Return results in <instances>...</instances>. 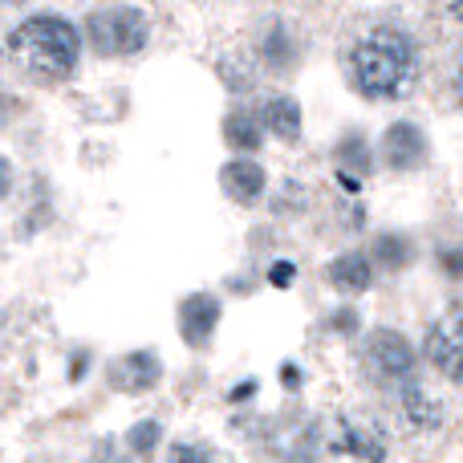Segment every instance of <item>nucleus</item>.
<instances>
[{"mask_svg":"<svg viewBox=\"0 0 463 463\" xmlns=\"http://www.w3.org/2000/svg\"><path fill=\"white\" fill-rule=\"evenodd\" d=\"M350 81L366 102H399L419 86V45L399 24H374L350 53Z\"/></svg>","mask_w":463,"mask_h":463,"instance_id":"1","label":"nucleus"},{"mask_svg":"<svg viewBox=\"0 0 463 463\" xmlns=\"http://www.w3.org/2000/svg\"><path fill=\"white\" fill-rule=\"evenodd\" d=\"M8 57L37 81H61L78 70L81 37L65 16H29L8 33Z\"/></svg>","mask_w":463,"mask_h":463,"instance_id":"2","label":"nucleus"},{"mask_svg":"<svg viewBox=\"0 0 463 463\" xmlns=\"http://www.w3.org/2000/svg\"><path fill=\"white\" fill-rule=\"evenodd\" d=\"M86 37L90 49L102 57H130L151 41V24L138 8L118 5V8H98L86 21Z\"/></svg>","mask_w":463,"mask_h":463,"instance_id":"3","label":"nucleus"},{"mask_svg":"<svg viewBox=\"0 0 463 463\" xmlns=\"http://www.w3.org/2000/svg\"><path fill=\"white\" fill-rule=\"evenodd\" d=\"M423 354L443 378L463 383V309H451L431 321L423 337Z\"/></svg>","mask_w":463,"mask_h":463,"instance_id":"4","label":"nucleus"},{"mask_svg":"<svg viewBox=\"0 0 463 463\" xmlns=\"http://www.w3.org/2000/svg\"><path fill=\"white\" fill-rule=\"evenodd\" d=\"M366 366L374 370V378H383V383H407V378L415 374V350H411V342L402 334L383 329V334H374L366 345Z\"/></svg>","mask_w":463,"mask_h":463,"instance_id":"5","label":"nucleus"},{"mask_svg":"<svg viewBox=\"0 0 463 463\" xmlns=\"http://www.w3.org/2000/svg\"><path fill=\"white\" fill-rule=\"evenodd\" d=\"M423 159H427V138L415 122H394L383 135V163L391 171L407 175V171L423 167Z\"/></svg>","mask_w":463,"mask_h":463,"instance_id":"6","label":"nucleus"},{"mask_svg":"<svg viewBox=\"0 0 463 463\" xmlns=\"http://www.w3.org/2000/svg\"><path fill=\"white\" fill-rule=\"evenodd\" d=\"M163 366H159V354L151 350H135L127 358H118L110 366V386L122 394H146L155 383H159Z\"/></svg>","mask_w":463,"mask_h":463,"instance_id":"7","label":"nucleus"},{"mask_svg":"<svg viewBox=\"0 0 463 463\" xmlns=\"http://www.w3.org/2000/svg\"><path fill=\"white\" fill-rule=\"evenodd\" d=\"M220 326V301L212 293H192L179 305V334L187 345H208V337Z\"/></svg>","mask_w":463,"mask_h":463,"instance_id":"8","label":"nucleus"},{"mask_svg":"<svg viewBox=\"0 0 463 463\" xmlns=\"http://www.w3.org/2000/svg\"><path fill=\"white\" fill-rule=\"evenodd\" d=\"M334 456H350V459H383L386 456V443L378 435L374 423L366 419H345L342 431L334 439Z\"/></svg>","mask_w":463,"mask_h":463,"instance_id":"9","label":"nucleus"},{"mask_svg":"<svg viewBox=\"0 0 463 463\" xmlns=\"http://www.w3.org/2000/svg\"><path fill=\"white\" fill-rule=\"evenodd\" d=\"M220 187L232 203H252L264 192V167L252 159H232L220 167Z\"/></svg>","mask_w":463,"mask_h":463,"instance_id":"10","label":"nucleus"},{"mask_svg":"<svg viewBox=\"0 0 463 463\" xmlns=\"http://www.w3.org/2000/svg\"><path fill=\"white\" fill-rule=\"evenodd\" d=\"M329 285L342 297H358L374 285V272H370V260L362 252H342L334 264H329Z\"/></svg>","mask_w":463,"mask_h":463,"instance_id":"11","label":"nucleus"},{"mask_svg":"<svg viewBox=\"0 0 463 463\" xmlns=\"http://www.w3.org/2000/svg\"><path fill=\"white\" fill-rule=\"evenodd\" d=\"M402 415H407V423L415 427V431H439L443 402L435 399L431 391H423V386L407 383V391H402Z\"/></svg>","mask_w":463,"mask_h":463,"instance_id":"12","label":"nucleus"},{"mask_svg":"<svg viewBox=\"0 0 463 463\" xmlns=\"http://www.w3.org/2000/svg\"><path fill=\"white\" fill-rule=\"evenodd\" d=\"M264 127L280 138V143H297L301 138V106L297 98H269L264 102Z\"/></svg>","mask_w":463,"mask_h":463,"instance_id":"13","label":"nucleus"},{"mask_svg":"<svg viewBox=\"0 0 463 463\" xmlns=\"http://www.w3.org/2000/svg\"><path fill=\"white\" fill-rule=\"evenodd\" d=\"M224 143L236 146V151H256L260 146V122L252 118V114H228L224 122Z\"/></svg>","mask_w":463,"mask_h":463,"instance_id":"14","label":"nucleus"},{"mask_svg":"<svg viewBox=\"0 0 463 463\" xmlns=\"http://www.w3.org/2000/svg\"><path fill=\"white\" fill-rule=\"evenodd\" d=\"M374 256H378V264H383L386 272H399V269H407L411 264V244L402 236H383L374 244Z\"/></svg>","mask_w":463,"mask_h":463,"instance_id":"15","label":"nucleus"},{"mask_svg":"<svg viewBox=\"0 0 463 463\" xmlns=\"http://www.w3.org/2000/svg\"><path fill=\"white\" fill-rule=\"evenodd\" d=\"M337 163H342V175H370V151L362 138H345L337 146Z\"/></svg>","mask_w":463,"mask_h":463,"instance_id":"16","label":"nucleus"},{"mask_svg":"<svg viewBox=\"0 0 463 463\" xmlns=\"http://www.w3.org/2000/svg\"><path fill=\"white\" fill-rule=\"evenodd\" d=\"M159 423H151V419H146V423H138V427H130V448L135 451H151L155 443H159Z\"/></svg>","mask_w":463,"mask_h":463,"instance_id":"17","label":"nucleus"},{"mask_svg":"<svg viewBox=\"0 0 463 463\" xmlns=\"http://www.w3.org/2000/svg\"><path fill=\"white\" fill-rule=\"evenodd\" d=\"M293 277H297V264H288V260H277V264L269 269V280H272L277 288H288V285H293Z\"/></svg>","mask_w":463,"mask_h":463,"instance_id":"18","label":"nucleus"},{"mask_svg":"<svg viewBox=\"0 0 463 463\" xmlns=\"http://www.w3.org/2000/svg\"><path fill=\"white\" fill-rule=\"evenodd\" d=\"M439 264H443V272H451V277H463V248H443Z\"/></svg>","mask_w":463,"mask_h":463,"instance_id":"19","label":"nucleus"},{"mask_svg":"<svg viewBox=\"0 0 463 463\" xmlns=\"http://www.w3.org/2000/svg\"><path fill=\"white\" fill-rule=\"evenodd\" d=\"M171 459L184 463V459H212L208 448H195V443H179V448H171Z\"/></svg>","mask_w":463,"mask_h":463,"instance_id":"20","label":"nucleus"},{"mask_svg":"<svg viewBox=\"0 0 463 463\" xmlns=\"http://www.w3.org/2000/svg\"><path fill=\"white\" fill-rule=\"evenodd\" d=\"M334 326H337V329H358V313H354V309H342V313L334 317Z\"/></svg>","mask_w":463,"mask_h":463,"instance_id":"21","label":"nucleus"},{"mask_svg":"<svg viewBox=\"0 0 463 463\" xmlns=\"http://www.w3.org/2000/svg\"><path fill=\"white\" fill-rule=\"evenodd\" d=\"M8 187H13V167H8V159H0V200L8 195Z\"/></svg>","mask_w":463,"mask_h":463,"instance_id":"22","label":"nucleus"},{"mask_svg":"<svg viewBox=\"0 0 463 463\" xmlns=\"http://www.w3.org/2000/svg\"><path fill=\"white\" fill-rule=\"evenodd\" d=\"M280 383H288V386H301V374H297V366H280Z\"/></svg>","mask_w":463,"mask_h":463,"instance_id":"23","label":"nucleus"},{"mask_svg":"<svg viewBox=\"0 0 463 463\" xmlns=\"http://www.w3.org/2000/svg\"><path fill=\"white\" fill-rule=\"evenodd\" d=\"M456 98H459V106H463V53H459V61H456Z\"/></svg>","mask_w":463,"mask_h":463,"instance_id":"24","label":"nucleus"},{"mask_svg":"<svg viewBox=\"0 0 463 463\" xmlns=\"http://www.w3.org/2000/svg\"><path fill=\"white\" fill-rule=\"evenodd\" d=\"M448 8H451V16L463 24V0H448Z\"/></svg>","mask_w":463,"mask_h":463,"instance_id":"25","label":"nucleus"},{"mask_svg":"<svg viewBox=\"0 0 463 463\" xmlns=\"http://www.w3.org/2000/svg\"><path fill=\"white\" fill-rule=\"evenodd\" d=\"M5 110H8V102H5V94H0V122H5Z\"/></svg>","mask_w":463,"mask_h":463,"instance_id":"26","label":"nucleus"}]
</instances>
